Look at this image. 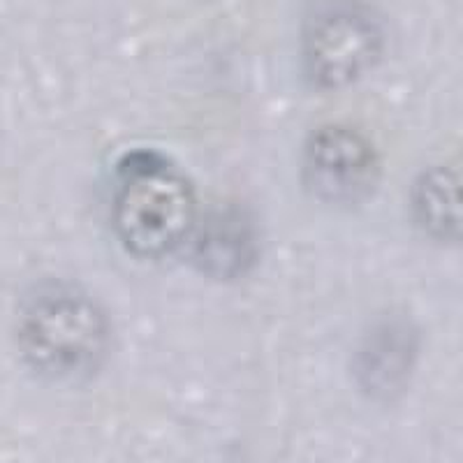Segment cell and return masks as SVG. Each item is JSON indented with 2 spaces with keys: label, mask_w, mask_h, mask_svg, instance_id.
Segmentation results:
<instances>
[{
  "label": "cell",
  "mask_w": 463,
  "mask_h": 463,
  "mask_svg": "<svg viewBox=\"0 0 463 463\" xmlns=\"http://www.w3.org/2000/svg\"><path fill=\"white\" fill-rule=\"evenodd\" d=\"M197 195L190 179L163 153L132 151L116 165L111 227L128 253L160 260L185 246L195 230Z\"/></svg>",
  "instance_id": "6da1fadb"
},
{
  "label": "cell",
  "mask_w": 463,
  "mask_h": 463,
  "mask_svg": "<svg viewBox=\"0 0 463 463\" xmlns=\"http://www.w3.org/2000/svg\"><path fill=\"white\" fill-rule=\"evenodd\" d=\"M16 341L31 369L47 378L93 373L109 353L111 326L84 289L40 285L19 311Z\"/></svg>",
  "instance_id": "7a4b0ae2"
},
{
  "label": "cell",
  "mask_w": 463,
  "mask_h": 463,
  "mask_svg": "<svg viewBox=\"0 0 463 463\" xmlns=\"http://www.w3.org/2000/svg\"><path fill=\"white\" fill-rule=\"evenodd\" d=\"M380 16L359 0H320L301 26V61L317 89H345L369 74L384 53Z\"/></svg>",
  "instance_id": "3957f363"
},
{
  "label": "cell",
  "mask_w": 463,
  "mask_h": 463,
  "mask_svg": "<svg viewBox=\"0 0 463 463\" xmlns=\"http://www.w3.org/2000/svg\"><path fill=\"white\" fill-rule=\"evenodd\" d=\"M380 156L359 130L325 126L311 132L304 146V184L326 204H359L375 195Z\"/></svg>",
  "instance_id": "277c9868"
},
{
  "label": "cell",
  "mask_w": 463,
  "mask_h": 463,
  "mask_svg": "<svg viewBox=\"0 0 463 463\" xmlns=\"http://www.w3.org/2000/svg\"><path fill=\"white\" fill-rule=\"evenodd\" d=\"M190 239L197 264L221 279L241 274L255 258L253 230L237 213H216L204 225L197 218Z\"/></svg>",
  "instance_id": "5b68a950"
},
{
  "label": "cell",
  "mask_w": 463,
  "mask_h": 463,
  "mask_svg": "<svg viewBox=\"0 0 463 463\" xmlns=\"http://www.w3.org/2000/svg\"><path fill=\"white\" fill-rule=\"evenodd\" d=\"M412 209L420 225L433 237L448 241L458 239L461 216H458V179L445 167L421 174L412 190Z\"/></svg>",
  "instance_id": "8992f818"
}]
</instances>
